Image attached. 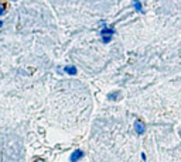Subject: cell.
<instances>
[{
  "mask_svg": "<svg viewBox=\"0 0 181 162\" xmlns=\"http://www.w3.org/2000/svg\"><path fill=\"white\" fill-rule=\"evenodd\" d=\"M101 34H102V41L103 42H109L110 41V38H112V36L115 34V30L113 28H103L101 31Z\"/></svg>",
  "mask_w": 181,
  "mask_h": 162,
  "instance_id": "cell-1",
  "label": "cell"
},
{
  "mask_svg": "<svg viewBox=\"0 0 181 162\" xmlns=\"http://www.w3.org/2000/svg\"><path fill=\"white\" fill-rule=\"evenodd\" d=\"M83 156V152L81 150H77V151H74V152L71 154V156H69V161L71 162H78L81 158Z\"/></svg>",
  "mask_w": 181,
  "mask_h": 162,
  "instance_id": "cell-2",
  "label": "cell"
},
{
  "mask_svg": "<svg viewBox=\"0 0 181 162\" xmlns=\"http://www.w3.org/2000/svg\"><path fill=\"white\" fill-rule=\"evenodd\" d=\"M134 128H136L137 134H143L146 131L144 123H143V121H140V120H136V123H134Z\"/></svg>",
  "mask_w": 181,
  "mask_h": 162,
  "instance_id": "cell-3",
  "label": "cell"
},
{
  "mask_svg": "<svg viewBox=\"0 0 181 162\" xmlns=\"http://www.w3.org/2000/svg\"><path fill=\"white\" fill-rule=\"evenodd\" d=\"M64 71H65L68 75H77V68H75V66H65Z\"/></svg>",
  "mask_w": 181,
  "mask_h": 162,
  "instance_id": "cell-4",
  "label": "cell"
},
{
  "mask_svg": "<svg viewBox=\"0 0 181 162\" xmlns=\"http://www.w3.org/2000/svg\"><path fill=\"white\" fill-rule=\"evenodd\" d=\"M133 2H134V9H136L139 13H144V10H143V7H142V3H140V0H133Z\"/></svg>",
  "mask_w": 181,
  "mask_h": 162,
  "instance_id": "cell-5",
  "label": "cell"
},
{
  "mask_svg": "<svg viewBox=\"0 0 181 162\" xmlns=\"http://www.w3.org/2000/svg\"><path fill=\"white\" fill-rule=\"evenodd\" d=\"M3 13H4V9H3V7H0V16L3 14Z\"/></svg>",
  "mask_w": 181,
  "mask_h": 162,
  "instance_id": "cell-6",
  "label": "cell"
},
{
  "mask_svg": "<svg viewBox=\"0 0 181 162\" xmlns=\"http://www.w3.org/2000/svg\"><path fill=\"white\" fill-rule=\"evenodd\" d=\"M0 27H2V21H0Z\"/></svg>",
  "mask_w": 181,
  "mask_h": 162,
  "instance_id": "cell-7",
  "label": "cell"
},
{
  "mask_svg": "<svg viewBox=\"0 0 181 162\" xmlns=\"http://www.w3.org/2000/svg\"><path fill=\"white\" fill-rule=\"evenodd\" d=\"M180 134H181V133H180Z\"/></svg>",
  "mask_w": 181,
  "mask_h": 162,
  "instance_id": "cell-8",
  "label": "cell"
}]
</instances>
